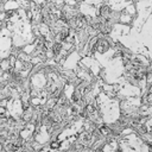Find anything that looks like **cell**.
I'll list each match as a JSON object with an SVG mask.
<instances>
[{"mask_svg": "<svg viewBox=\"0 0 152 152\" xmlns=\"http://www.w3.org/2000/svg\"><path fill=\"white\" fill-rule=\"evenodd\" d=\"M59 50H61V44H59V43H58V44H55V46H53V51H55V53H58Z\"/></svg>", "mask_w": 152, "mask_h": 152, "instance_id": "cell-1", "label": "cell"}]
</instances>
